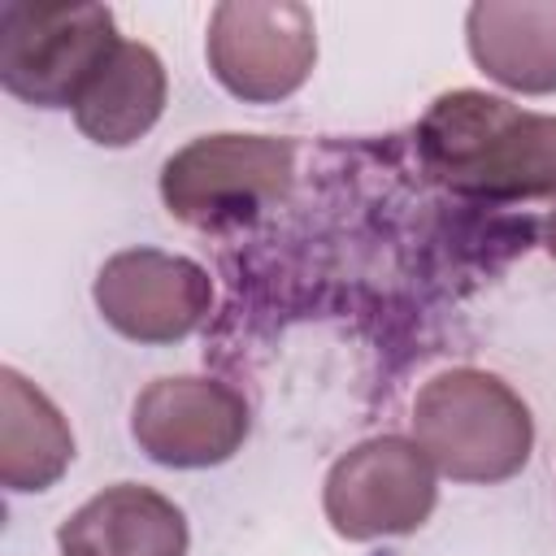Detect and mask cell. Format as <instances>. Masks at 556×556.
Masks as SVG:
<instances>
[{
    "mask_svg": "<svg viewBox=\"0 0 556 556\" xmlns=\"http://www.w3.org/2000/svg\"><path fill=\"white\" fill-rule=\"evenodd\" d=\"M122 43L109 4L9 0L0 4V83L35 109H74Z\"/></svg>",
    "mask_w": 556,
    "mask_h": 556,
    "instance_id": "3",
    "label": "cell"
},
{
    "mask_svg": "<svg viewBox=\"0 0 556 556\" xmlns=\"http://www.w3.org/2000/svg\"><path fill=\"white\" fill-rule=\"evenodd\" d=\"M74 460V434L61 408L13 365L0 369V482L9 491H48Z\"/></svg>",
    "mask_w": 556,
    "mask_h": 556,
    "instance_id": "12",
    "label": "cell"
},
{
    "mask_svg": "<svg viewBox=\"0 0 556 556\" xmlns=\"http://www.w3.org/2000/svg\"><path fill=\"white\" fill-rule=\"evenodd\" d=\"M165 65L148 43L122 39L74 104L78 130L100 148H130L165 109Z\"/></svg>",
    "mask_w": 556,
    "mask_h": 556,
    "instance_id": "11",
    "label": "cell"
},
{
    "mask_svg": "<svg viewBox=\"0 0 556 556\" xmlns=\"http://www.w3.org/2000/svg\"><path fill=\"white\" fill-rule=\"evenodd\" d=\"M439 504V469L404 434H374L343 452L321 486L326 521L348 543L413 534Z\"/></svg>",
    "mask_w": 556,
    "mask_h": 556,
    "instance_id": "5",
    "label": "cell"
},
{
    "mask_svg": "<svg viewBox=\"0 0 556 556\" xmlns=\"http://www.w3.org/2000/svg\"><path fill=\"white\" fill-rule=\"evenodd\" d=\"M91 295L100 317L135 343H178L200 330L213 308L208 269L161 248H126L109 256Z\"/></svg>",
    "mask_w": 556,
    "mask_h": 556,
    "instance_id": "8",
    "label": "cell"
},
{
    "mask_svg": "<svg viewBox=\"0 0 556 556\" xmlns=\"http://www.w3.org/2000/svg\"><path fill=\"white\" fill-rule=\"evenodd\" d=\"M473 65L508 91H556V0H482L465 13Z\"/></svg>",
    "mask_w": 556,
    "mask_h": 556,
    "instance_id": "10",
    "label": "cell"
},
{
    "mask_svg": "<svg viewBox=\"0 0 556 556\" xmlns=\"http://www.w3.org/2000/svg\"><path fill=\"white\" fill-rule=\"evenodd\" d=\"M252 430L243 395L217 378H156L130 408V434L139 452L165 469L226 465Z\"/></svg>",
    "mask_w": 556,
    "mask_h": 556,
    "instance_id": "7",
    "label": "cell"
},
{
    "mask_svg": "<svg viewBox=\"0 0 556 556\" xmlns=\"http://www.w3.org/2000/svg\"><path fill=\"white\" fill-rule=\"evenodd\" d=\"M208 70L243 104L295 96L317 65V22L295 0H226L208 17Z\"/></svg>",
    "mask_w": 556,
    "mask_h": 556,
    "instance_id": "6",
    "label": "cell"
},
{
    "mask_svg": "<svg viewBox=\"0 0 556 556\" xmlns=\"http://www.w3.org/2000/svg\"><path fill=\"white\" fill-rule=\"evenodd\" d=\"M187 543L182 508L139 482L104 486L56 530L61 556H187Z\"/></svg>",
    "mask_w": 556,
    "mask_h": 556,
    "instance_id": "9",
    "label": "cell"
},
{
    "mask_svg": "<svg viewBox=\"0 0 556 556\" xmlns=\"http://www.w3.org/2000/svg\"><path fill=\"white\" fill-rule=\"evenodd\" d=\"M295 148L278 135H200L161 165V200L187 226H235L291 187Z\"/></svg>",
    "mask_w": 556,
    "mask_h": 556,
    "instance_id": "4",
    "label": "cell"
},
{
    "mask_svg": "<svg viewBox=\"0 0 556 556\" xmlns=\"http://www.w3.org/2000/svg\"><path fill=\"white\" fill-rule=\"evenodd\" d=\"M426 174L473 200L556 195V113H530L504 96L456 87L417 122Z\"/></svg>",
    "mask_w": 556,
    "mask_h": 556,
    "instance_id": "1",
    "label": "cell"
},
{
    "mask_svg": "<svg viewBox=\"0 0 556 556\" xmlns=\"http://www.w3.org/2000/svg\"><path fill=\"white\" fill-rule=\"evenodd\" d=\"M413 443L452 482H508L534 452L526 400L486 369L434 374L413 400Z\"/></svg>",
    "mask_w": 556,
    "mask_h": 556,
    "instance_id": "2",
    "label": "cell"
},
{
    "mask_svg": "<svg viewBox=\"0 0 556 556\" xmlns=\"http://www.w3.org/2000/svg\"><path fill=\"white\" fill-rule=\"evenodd\" d=\"M543 248H547V252L556 256V208H552V213L543 217Z\"/></svg>",
    "mask_w": 556,
    "mask_h": 556,
    "instance_id": "13",
    "label": "cell"
}]
</instances>
